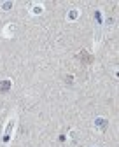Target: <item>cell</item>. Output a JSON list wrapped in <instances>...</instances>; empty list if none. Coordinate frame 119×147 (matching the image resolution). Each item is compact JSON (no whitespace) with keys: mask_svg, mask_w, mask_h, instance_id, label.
Returning <instances> with one entry per match:
<instances>
[{"mask_svg":"<svg viewBox=\"0 0 119 147\" xmlns=\"http://www.w3.org/2000/svg\"><path fill=\"white\" fill-rule=\"evenodd\" d=\"M11 81L7 79V81H0V93H7V91L11 89Z\"/></svg>","mask_w":119,"mask_h":147,"instance_id":"6da1fadb","label":"cell"}]
</instances>
